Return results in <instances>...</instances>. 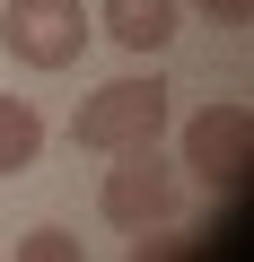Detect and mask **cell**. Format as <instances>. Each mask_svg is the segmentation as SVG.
Wrapping results in <instances>:
<instances>
[{"instance_id":"2","label":"cell","mask_w":254,"mask_h":262,"mask_svg":"<svg viewBox=\"0 0 254 262\" xmlns=\"http://www.w3.org/2000/svg\"><path fill=\"white\" fill-rule=\"evenodd\" d=\"M96 210H105L114 227H132V236H141V227H167V219L184 210V175L158 158V140H149V149H114Z\"/></svg>"},{"instance_id":"5","label":"cell","mask_w":254,"mask_h":262,"mask_svg":"<svg viewBox=\"0 0 254 262\" xmlns=\"http://www.w3.org/2000/svg\"><path fill=\"white\" fill-rule=\"evenodd\" d=\"M96 18H105V35L123 53H167L175 27H184V0H105Z\"/></svg>"},{"instance_id":"8","label":"cell","mask_w":254,"mask_h":262,"mask_svg":"<svg viewBox=\"0 0 254 262\" xmlns=\"http://www.w3.org/2000/svg\"><path fill=\"white\" fill-rule=\"evenodd\" d=\"M202 18H210V27H245V18H254V0H202Z\"/></svg>"},{"instance_id":"3","label":"cell","mask_w":254,"mask_h":262,"mask_svg":"<svg viewBox=\"0 0 254 262\" xmlns=\"http://www.w3.org/2000/svg\"><path fill=\"white\" fill-rule=\"evenodd\" d=\"M88 9L79 0H9L0 9V44H9V61H27V70H70L79 53H88Z\"/></svg>"},{"instance_id":"1","label":"cell","mask_w":254,"mask_h":262,"mask_svg":"<svg viewBox=\"0 0 254 262\" xmlns=\"http://www.w3.org/2000/svg\"><path fill=\"white\" fill-rule=\"evenodd\" d=\"M158 131H167V79H158V70H149V79H114V88H96V96L70 114V140L96 149V158L149 149Z\"/></svg>"},{"instance_id":"7","label":"cell","mask_w":254,"mask_h":262,"mask_svg":"<svg viewBox=\"0 0 254 262\" xmlns=\"http://www.w3.org/2000/svg\"><path fill=\"white\" fill-rule=\"evenodd\" d=\"M18 253L27 262H79V236L70 227H35V236H18Z\"/></svg>"},{"instance_id":"6","label":"cell","mask_w":254,"mask_h":262,"mask_svg":"<svg viewBox=\"0 0 254 262\" xmlns=\"http://www.w3.org/2000/svg\"><path fill=\"white\" fill-rule=\"evenodd\" d=\"M35 158H44V114H35L27 96H0V184L27 175Z\"/></svg>"},{"instance_id":"4","label":"cell","mask_w":254,"mask_h":262,"mask_svg":"<svg viewBox=\"0 0 254 262\" xmlns=\"http://www.w3.org/2000/svg\"><path fill=\"white\" fill-rule=\"evenodd\" d=\"M245 158H254V105H202L193 122H184V166L202 175V184H237L245 175Z\"/></svg>"}]
</instances>
